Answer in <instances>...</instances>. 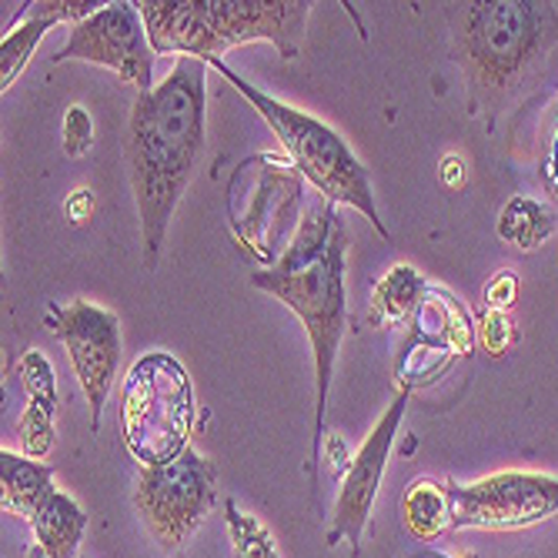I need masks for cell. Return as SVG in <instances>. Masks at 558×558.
<instances>
[{
  "label": "cell",
  "instance_id": "cell-1",
  "mask_svg": "<svg viewBox=\"0 0 558 558\" xmlns=\"http://www.w3.org/2000/svg\"><path fill=\"white\" fill-rule=\"evenodd\" d=\"M205 108L208 64L197 58H178L171 74L150 94H137L131 108L124 155L147 271L158 268L171 215L205 155Z\"/></svg>",
  "mask_w": 558,
  "mask_h": 558
},
{
  "label": "cell",
  "instance_id": "cell-2",
  "mask_svg": "<svg viewBox=\"0 0 558 558\" xmlns=\"http://www.w3.org/2000/svg\"><path fill=\"white\" fill-rule=\"evenodd\" d=\"M344 247L348 234L328 197L312 191L308 215L278 268H262L251 275V284L271 291L298 315L312 338L315 354V451L312 469L322 459L328 388L335 375V359L344 338Z\"/></svg>",
  "mask_w": 558,
  "mask_h": 558
},
{
  "label": "cell",
  "instance_id": "cell-3",
  "mask_svg": "<svg viewBox=\"0 0 558 558\" xmlns=\"http://www.w3.org/2000/svg\"><path fill=\"white\" fill-rule=\"evenodd\" d=\"M150 50L158 58H197L221 61L238 44L268 40L281 50L284 61H294L304 24H308V0H137Z\"/></svg>",
  "mask_w": 558,
  "mask_h": 558
},
{
  "label": "cell",
  "instance_id": "cell-4",
  "mask_svg": "<svg viewBox=\"0 0 558 558\" xmlns=\"http://www.w3.org/2000/svg\"><path fill=\"white\" fill-rule=\"evenodd\" d=\"M558 44V8L535 0H472L454 11V50L478 111H495Z\"/></svg>",
  "mask_w": 558,
  "mask_h": 558
},
{
  "label": "cell",
  "instance_id": "cell-5",
  "mask_svg": "<svg viewBox=\"0 0 558 558\" xmlns=\"http://www.w3.org/2000/svg\"><path fill=\"white\" fill-rule=\"evenodd\" d=\"M208 68L221 71V77H228L238 87V94L255 105V111L268 121V128L281 141L288 161L301 171L304 181L312 184V191L328 197L331 205H348L359 215H365L368 225L388 241V228L378 215L375 194H372V178L335 128L312 118L308 111H298V108L284 105V100L258 90L255 84H247L225 61H211Z\"/></svg>",
  "mask_w": 558,
  "mask_h": 558
},
{
  "label": "cell",
  "instance_id": "cell-6",
  "mask_svg": "<svg viewBox=\"0 0 558 558\" xmlns=\"http://www.w3.org/2000/svg\"><path fill=\"white\" fill-rule=\"evenodd\" d=\"M308 181L281 155L244 158L228 184V225L244 255L278 268L308 215Z\"/></svg>",
  "mask_w": 558,
  "mask_h": 558
},
{
  "label": "cell",
  "instance_id": "cell-7",
  "mask_svg": "<svg viewBox=\"0 0 558 558\" xmlns=\"http://www.w3.org/2000/svg\"><path fill=\"white\" fill-rule=\"evenodd\" d=\"M194 425V385L174 354L137 359L121 388L124 445L141 465H168L187 451Z\"/></svg>",
  "mask_w": 558,
  "mask_h": 558
},
{
  "label": "cell",
  "instance_id": "cell-8",
  "mask_svg": "<svg viewBox=\"0 0 558 558\" xmlns=\"http://www.w3.org/2000/svg\"><path fill=\"white\" fill-rule=\"evenodd\" d=\"M218 501V469L187 448L168 465H141L134 505L161 551H178Z\"/></svg>",
  "mask_w": 558,
  "mask_h": 558
},
{
  "label": "cell",
  "instance_id": "cell-9",
  "mask_svg": "<svg viewBox=\"0 0 558 558\" xmlns=\"http://www.w3.org/2000/svg\"><path fill=\"white\" fill-rule=\"evenodd\" d=\"M155 50L144 27V17L131 0L105 4L87 21L74 24L68 44L54 54V61H87L111 68L124 84L137 87V94L155 90Z\"/></svg>",
  "mask_w": 558,
  "mask_h": 558
},
{
  "label": "cell",
  "instance_id": "cell-10",
  "mask_svg": "<svg viewBox=\"0 0 558 558\" xmlns=\"http://www.w3.org/2000/svg\"><path fill=\"white\" fill-rule=\"evenodd\" d=\"M451 529H525L558 512V478L495 472L472 485H448Z\"/></svg>",
  "mask_w": 558,
  "mask_h": 558
},
{
  "label": "cell",
  "instance_id": "cell-11",
  "mask_svg": "<svg viewBox=\"0 0 558 558\" xmlns=\"http://www.w3.org/2000/svg\"><path fill=\"white\" fill-rule=\"evenodd\" d=\"M47 322L54 335L64 341L74 375L87 395L90 409V432L100 428V412L114 385V372L121 362V322L114 312L97 308L90 301H71V304H50Z\"/></svg>",
  "mask_w": 558,
  "mask_h": 558
},
{
  "label": "cell",
  "instance_id": "cell-12",
  "mask_svg": "<svg viewBox=\"0 0 558 558\" xmlns=\"http://www.w3.org/2000/svg\"><path fill=\"white\" fill-rule=\"evenodd\" d=\"M409 395L412 391H398L395 395V401L388 404V412L378 418L372 435L362 441L359 451L351 454V465L341 475V492H338V501H335V519H331V532H328L331 545L338 538H348L351 548L359 551V542H362L365 522L372 515L375 495L381 488V475H385V465H388L395 432L401 425L404 409H409Z\"/></svg>",
  "mask_w": 558,
  "mask_h": 558
},
{
  "label": "cell",
  "instance_id": "cell-13",
  "mask_svg": "<svg viewBox=\"0 0 558 558\" xmlns=\"http://www.w3.org/2000/svg\"><path fill=\"white\" fill-rule=\"evenodd\" d=\"M0 485H4V512L34 522L44 501L54 495V469L34 462L27 454L0 451Z\"/></svg>",
  "mask_w": 558,
  "mask_h": 558
},
{
  "label": "cell",
  "instance_id": "cell-14",
  "mask_svg": "<svg viewBox=\"0 0 558 558\" xmlns=\"http://www.w3.org/2000/svg\"><path fill=\"white\" fill-rule=\"evenodd\" d=\"M31 525L37 538V548L31 551V558H74L87 532V515L68 492L58 488L44 501V509L37 512Z\"/></svg>",
  "mask_w": 558,
  "mask_h": 558
},
{
  "label": "cell",
  "instance_id": "cell-15",
  "mask_svg": "<svg viewBox=\"0 0 558 558\" xmlns=\"http://www.w3.org/2000/svg\"><path fill=\"white\" fill-rule=\"evenodd\" d=\"M428 284L425 278L412 268V265H395L378 284H375V294H372V312H368V322L372 325H401V322H412L418 304L425 298Z\"/></svg>",
  "mask_w": 558,
  "mask_h": 558
},
{
  "label": "cell",
  "instance_id": "cell-16",
  "mask_svg": "<svg viewBox=\"0 0 558 558\" xmlns=\"http://www.w3.org/2000/svg\"><path fill=\"white\" fill-rule=\"evenodd\" d=\"M401 515H404V525H409L412 535H418L425 542L438 538L445 529H451L448 485L432 482V478H418L401 498Z\"/></svg>",
  "mask_w": 558,
  "mask_h": 558
},
{
  "label": "cell",
  "instance_id": "cell-17",
  "mask_svg": "<svg viewBox=\"0 0 558 558\" xmlns=\"http://www.w3.org/2000/svg\"><path fill=\"white\" fill-rule=\"evenodd\" d=\"M54 24H61L54 14H50L44 4H34V11H31V17L24 21V24H17L8 37H4V44H0V87H11L17 77H21V71L27 68V61H31V54L37 50V44H40V37L54 27Z\"/></svg>",
  "mask_w": 558,
  "mask_h": 558
},
{
  "label": "cell",
  "instance_id": "cell-18",
  "mask_svg": "<svg viewBox=\"0 0 558 558\" xmlns=\"http://www.w3.org/2000/svg\"><path fill=\"white\" fill-rule=\"evenodd\" d=\"M555 231V218L551 211H545L538 201H529V197H515L505 205L501 218H498V234L501 241H509L522 251H532L538 247L542 241H548Z\"/></svg>",
  "mask_w": 558,
  "mask_h": 558
},
{
  "label": "cell",
  "instance_id": "cell-19",
  "mask_svg": "<svg viewBox=\"0 0 558 558\" xmlns=\"http://www.w3.org/2000/svg\"><path fill=\"white\" fill-rule=\"evenodd\" d=\"M225 525H228L234 558H281L268 525L255 515L241 512L234 498H225Z\"/></svg>",
  "mask_w": 558,
  "mask_h": 558
},
{
  "label": "cell",
  "instance_id": "cell-20",
  "mask_svg": "<svg viewBox=\"0 0 558 558\" xmlns=\"http://www.w3.org/2000/svg\"><path fill=\"white\" fill-rule=\"evenodd\" d=\"M17 438H21V448L27 459H34V462L47 459V451L54 448V409L31 401L21 425H17Z\"/></svg>",
  "mask_w": 558,
  "mask_h": 558
},
{
  "label": "cell",
  "instance_id": "cell-21",
  "mask_svg": "<svg viewBox=\"0 0 558 558\" xmlns=\"http://www.w3.org/2000/svg\"><path fill=\"white\" fill-rule=\"evenodd\" d=\"M17 378L27 391L31 401L37 404H47V409L58 412V381H54V368L44 359L40 351H27L21 365H17Z\"/></svg>",
  "mask_w": 558,
  "mask_h": 558
},
{
  "label": "cell",
  "instance_id": "cell-22",
  "mask_svg": "<svg viewBox=\"0 0 558 558\" xmlns=\"http://www.w3.org/2000/svg\"><path fill=\"white\" fill-rule=\"evenodd\" d=\"M90 141H94L90 114L81 105L68 108V114H64V150H68L71 158H81L84 150L90 147Z\"/></svg>",
  "mask_w": 558,
  "mask_h": 558
},
{
  "label": "cell",
  "instance_id": "cell-23",
  "mask_svg": "<svg viewBox=\"0 0 558 558\" xmlns=\"http://www.w3.org/2000/svg\"><path fill=\"white\" fill-rule=\"evenodd\" d=\"M475 335H478L485 351L501 354L505 348H509V341H512V325H509V318H505L501 312H485L482 322L475 325Z\"/></svg>",
  "mask_w": 558,
  "mask_h": 558
},
{
  "label": "cell",
  "instance_id": "cell-24",
  "mask_svg": "<svg viewBox=\"0 0 558 558\" xmlns=\"http://www.w3.org/2000/svg\"><path fill=\"white\" fill-rule=\"evenodd\" d=\"M515 298H519V278L512 275V271H501L495 281H488V288H485V304H488V312H509L512 304H515Z\"/></svg>",
  "mask_w": 558,
  "mask_h": 558
},
{
  "label": "cell",
  "instance_id": "cell-25",
  "mask_svg": "<svg viewBox=\"0 0 558 558\" xmlns=\"http://www.w3.org/2000/svg\"><path fill=\"white\" fill-rule=\"evenodd\" d=\"M90 211H94V194L90 191H74L71 194V201H68V215H71V221L74 225H84L87 218H90Z\"/></svg>",
  "mask_w": 558,
  "mask_h": 558
},
{
  "label": "cell",
  "instance_id": "cell-26",
  "mask_svg": "<svg viewBox=\"0 0 558 558\" xmlns=\"http://www.w3.org/2000/svg\"><path fill=\"white\" fill-rule=\"evenodd\" d=\"M441 181L454 191V187H462L465 184V161L462 158H454V155H448L445 161H441Z\"/></svg>",
  "mask_w": 558,
  "mask_h": 558
},
{
  "label": "cell",
  "instance_id": "cell-27",
  "mask_svg": "<svg viewBox=\"0 0 558 558\" xmlns=\"http://www.w3.org/2000/svg\"><path fill=\"white\" fill-rule=\"evenodd\" d=\"M545 181H548V191L558 205V131L551 137V147H548V158H545Z\"/></svg>",
  "mask_w": 558,
  "mask_h": 558
}]
</instances>
